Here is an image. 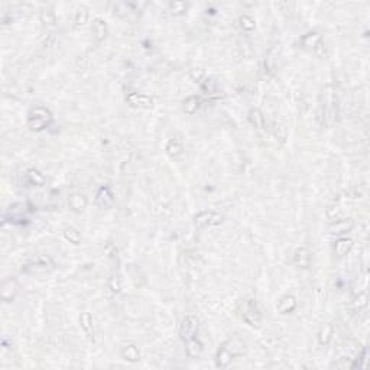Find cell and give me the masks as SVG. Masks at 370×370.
<instances>
[{"instance_id":"9c48e42d","label":"cell","mask_w":370,"mask_h":370,"mask_svg":"<svg viewBox=\"0 0 370 370\" xmlns=\"http://www.w3.org/2000/svg\"><path fill=\"white\" fill-rule=\"evenodd\" d=\"M178 262H180V266L184 269L186 273L198 272V270H200V268L202 266L201 259H200L197 254H194V253H188V252H186V253H183V254L180 256Z\"/></svg>"},{"instance_id":"8fae6325","label":"cell","mask_w":370,"mask_h":370,"mask_svg":"<svg viewBox=\"0 0 370 370\" xmlns=\"http://www.w3.org/2000/svg\"><path fill=\"white\" fill-rule=\"evenodd\" d=\"M68 205L74 213H83L88 205V200L83 192L75 191L68 195Z\"/></svg>"},{"instance_id":"277c9868","label":"cell","mask_w":370,"mask_h":370,"mask_svg":"<svg viewBox=\"0 0 370 370\" xmlns=\"http://www.w3.org/2000/svg\"><path fill=\"white\" fill-rule=\"evenodd\" d=\"M221 223H223V216L217 211H213V210L200 211L198 214L194 216V226L200 230L208 229V227H216Z\"/></svg>"},{"instance_id":"5b68a950","label":"cell","mask_w":370,"mask_h":370,"mask_svg":"<svg viewBox=\"0 0 370 370\" xmlns=\"http://www.w3.org/2000/svg\"><path fill=\"white\" fill-rule=\"evenodd\" d=\"M247 120H249V123L252 124V126L257 130V133H259L260 136L266 137V136L272 135V126L269 124L266 116H265L259 109H252V110L247 113Z\"/></svg>"},{"instance_id":"52a82bcc","label":"cell","mask_w":370,"mask_h":370,"mask_svg":"<svg viewBox=\"0 0 370 370\" xmlns=\"http://www.w3.org/2000/svg\"><path fill=\"white\" fill-rule=\"evenodd\" d=\"M126 103L130 107L140 109V110H148L153 107V99L151 96L143 93H136V91H130L126 94Z\"/></svg>"},{"instance_id":"5bb4252c","label":"cell","mask_w":370,"mask_h":370,"mask_svg":"<svg viewBox=\"0 0 370 370\" xmlns=\"http://www.w3.org/2000/svg\"><path fill=\"white\" fill-rule=\"evenodd\" d=\"M298 307V303H297V298L294 295H284L278 304H276V309L279 314L282 315H286V314H292L295 309Z\"/></svg>"},{"instance_id":"f546056e","label":"cell","mask_w":370,"mask_h":370,"mask_svg":"<svg viewBox=\"0 0 370 370\" xmlns=\"http://www.w3.org/2000/svg\"><path fill=\"white\" fill-rule=\"evenodd\" d=\"M32 265H34V270H38V269L39 270H47L48 266H52V260L48 256H38L32 262Z\"/></svg>"},{"instance_id":"8992f818","label":"cell","mask_w":370,"mask_h":370,"mask_svg":"<svg viewBox=\"0 0 370 370\" xmlns=\"http://www.w3.org/2000/svg\"><path fill=\"white\" fill-rule=\"evenodd\" d=\"M198 330H200L198 320L194 315H186L183 320V322H181V327H180V336H181L183 341L186 343L192 338H197L198 337Z\"/></svg>"},{"instance_id":"484cf974","label":"cell","mask_w":370,"mask_h":370,"mask_svg":"<svg viewBox=\"0 0 370 370\" xmlns=\"http://www.w3.org/2000/svg\"><path fill=\"white\" fill-rule=\"evenodd\" d=\"M62 235H64L65 240L72 243V245H80L81 243V233L75 227H65Z\"/></svg>"},{"instance_id":"4fadbf2b","label":"cell","mask_w":370,"mask_h":370,"mask_svg":"<svg viewBox=\"0 0 370 370\" xmlns=\"http://www.w3.org/2000/svg\"><path fill=\"white\" fill-rule=\"evenodd\" d=\"M292 262L298 268H303V269L309 268V265H311V250L308 247H298L294 252Z\"/></svg>"},{"instance_id":"7c38bea8","label":"cell","mask_w":370,"mask_h":370,"mask_svg":"<svg viewBox=\"0 0 370 370\" xmlns=\"http://www.w3.org/2000/svg\"><path fill=\"white\" fill-rule=\"evenodd\" d=\"M354 227V223L353 220L350 219H338L336 221H331L328 230L331 235H346L349 232H352Z\"/></svg>"},{"instance_id":"2e32d148","label":"cell","mask_w":370,"mask_h":370,"mask_svg":"<svg viewBox=\"0 0 370 370\" xmlns=\"http://www.w3.org/2000/svg\"><path fill=\"white\" fill-rule=\"evenodd\" d=\"M120 356L122 359L129 362V363H137L140 360V350L136 344H126L120 350Z\"/></svg>"},{"instance_id":"f1b7e54d","label":"cell","mask_w":370,"mask_h":370,"mask_svg":"<svg viewBox=\"0 0 370 370\" xmlns=\"http://www.w3.org/2000/svg\"><path fill=\"white\" fill-rule=\"evenodd\" d=\"M200 85H201V90L204 91V94H207V96H213L217 91V84L213 78H204L200 83Z\"/></svg>"},{"instance_id":"d590c367","label":"cell","mask_w":370,"mask_h":370,"mask_svg":"<svg viewBox=\"0 0 370 370\" xmlns=\"http://www.w3.org/2000/svg\"><path fill=\"white\" fill-rule=\"evenodd\" d=\"M366 305H368V295L366 294H359L354 298V308L362 309L365 308Z\"/></svg>"},{"instance_id":"d6a6232c","label":"cell","mask_w":370,"mask_h":370,"mask_svg":"<svg viewBox=\"0 0 370 370\" xmlns=\"http://www.w3.org/2000/svg\"><path fill=\"white\" fill-rule=\"evenodd\" d=\"M314 54L320 58V60H325L327 57H328V47H327V44L321 39L317 45H315V48H314Z\"/></svg>"},{"instance_id":"44dd1931","label":"cell","mask_w":370,"mask_h":370,"mask_svg":"<svg viewBox=\"0 0 370 370\" xmlns=\"http://www.w3.org/2000/svg\"><path fill=\"white\" fill-rule=\"evenodd\" d=\"M200 107H201V100L197 96H189L183 101V110H184V113L189 115V116L195 115Z\"/></svg>"},{"instance_id":"603a6c76","label":"cell","mask_w":370,"mask_h":370,"mask_svg":"<svg viewBox=\"0 0 370 370\" xmlns=\"http://www.w3.org/2000/svg\"><path fill=\"white\" fill-rule=\"evenodd\" d=\"M317 338H318V344L320 346H327L331 341V338H333V327L330 324L321 325Z\"/></svg>"},{"instance_id":"7a4b0ae2","label":"cell","mask_w":370,"mask_h":370,"mask_svg":"<svg viewBox=\"0 0 370 370\" xmlns=\"http://www.w3.org/2000/svg\"><path fill=\"white\" fill-rule=\"evenodd\" d=\"M52 122V113L50 109L44 106H35L28 113V127L32 132H41L45 127H48Z\"/></svg>"},{"instance_id":"e0dca14e","label":"cell","mask_w":370,"mask_h":370,"mask_svg":"<svg viewBox=\"0 0 370 370\" xmlns=\"http://www.w3.org/2000/svg\"><path fill=\"white\" fill-rule=\"evenodd\" d=\"M93 35H94L96 41H99V42H101L107 38L109 28H107V23L101 17H94L93 19Z\"/></svg>"},{"instance_id":"ffe728a7","label":"cell","mask_w":370,"mask_h":370,"mask_svg":"<svg viewBox=\"0 0 370 370\" xmlns=\"http://www.w3.org/2000/svg\"><path fill=\"white\" fill-rule=\"evenodd\" d=\"M202 349H204V346H202V343H201V340H200L198 337H197V338H192V340H189V341L185 343L186 356L191 357V359H197V357L202 353Z\"/></svg>"},{"instance_id":"7402d4cb","label":"cell","mask_w":370,"mask_h":370,"mask_svg":"<svg viewBox=\"0 0 370 370\" xmlns=\"http://www.w3.org/2000/svg\"><path fill=\"white\" fill-rule=\"evenodd\" d=\"M90 20V12L84 6H78L74 12V23L75 26H85Z\"/></svg>"},{"instance_id":"1f68e13d","label":"cell","mask_w":370,"mask_h":370,"mask_svg":"<svg viewBox=\"0 0 370 370\" xmlns=\"http://www.w3.org/2000/svg\"><path fill=\"white\" fill-rule=\"evenodd\" d=\"M368 354H369L368 349H363V350L359 353V356H357L356 359H353L354 362L350 365V368H352V369H354V368H366V363H368Z\"/></svg>"},{"instance_id":"4dcf8cb0","label":"cell","mask_w":370,"mask_h":370,"mask_svg":"<svg viewBox=\"0 0 370 370\" xmlns=\"http://www.w3.org/2000/svg\"><path fill=\"white\" fill-rule=\"evenodd\" d=\"M39 19L44 25H50V26L55 25V20H57L55 13L51 9H42L39 13Z\"/></svg>"},{"instance_id":"ba28073f","label":"cell","mask_w":370,"mask_h":370,"mask_svg":"<svg viewBox=\"0 0 370 370\" xmlns=\"http://www.w3.org/2000/svg\"><path fill=\"white\" fill-rule=\"evenodd\" d=\"M80 324H81V328L84 330L85 336L88 337V340L96 343L97 337H99V325H97L94 317L90 312H83L80 315Z\"/></svg>"},{"instance_id":"836d02e7","label":"cell","mask_w":370,"mask_h":370,"mask_svg":"<svg viewBox=\"0 0 370 370\" xmlns=\"http://www.w3.org/2000/svg\"><path fill=\"white\" fill-rule=\"evenodd\" d=\"M325 214H327V217L331 220V221H336V220H338V219H341V211H340V208L337 207V205H328L327 207V210H325Z\"/></svg>"},{"instance_id":"30bf717a","label":"cell","mask_w":370,"mask_h":370,"mask_svg":"<svg viewBox=\"0 0 370 370\" xmlns=\"http://www.w3.org/2000/svg\"><path fill=\"white\" fill-rule=\"evenodd\" d=\"M94 201H96V204H97L100 208H110V207H113V204H115V194H113V191L110 189V186L103 185V186H100V188L97 189Z\"/></svg>"},{"instance_id":"3957f363","label":"cell","mask_w":370,"mask_h":370,"mask_svg":"<svg viewBox=\"0 0 370 370\" xmlns=\"http://www.w3.org/2000/svg\"><path fill=\"white\" fill-rule=\"evenodd\" d=\"M240 315L243 318V321L250 327H260L262 324V312L257 307V304L252 300H245L240 304Z\"/></svg>"},{"instance_id":"9a60e30c","label":"cell","mask_w":370,"mask_h":370,"mask_svg":"<svg viewBox=\"0 0 370 370\" xmlns=\"http://www.w3.org/2000/svg\"><path fill=\"white\" fill-rule=\"evenodd\" d=\"M16 292H17V284L13 278H9L1 284V300L4 303L13 301L16 297Z\"/></svg>"},{"instance_id":"6da1fadb","label":"cell","mask_w":370,"mask_h":370,"mask_svg":"<svg viewBox=\"0 0 370 370\" xmlns=\"http://www.w3.org/2000/svg\"><path fill=\"white\" fill-rule=\"evenodd\" d=\"M247 346L246 341L240 338L239 336L229 337L221 346L219 347L216 353V366L217 368H227L235 359L243 357L246 354Z\"/></svg>"},{"instance_id":"d6986e66","label":"cell","mask_w":370,"mask_h":370,"mask_svg":"<svg viewBox=\"0 0 370 370\" xmlns=\"http://www.w3.org/2000/svg\"><path fill=\"white\" fill-rule=\"evenodd\" d=\"M165 151H167V153H168L171 158H178V156H181V155L184 153V143H183V140L178 139V137L169 139L168 143H167V146H165Z\"/></svg>"},{"instance_id":"4316f807","label":"cell","mask_w":370,"mask_h":370,"mask_svg":"<svg viewBox=\"0 0 370 370\" xmlns=\"http://www.w3.org/2000/svg\"><path fill=\"white\" fill-rule=\"evenodd\" d=\"M239 26H240V29H242L243 32L252 34V32L256 29V22H254V19H253L252 16H249V15H242V16L239 17Z\"/></svg>"},{"instance_id":"83f0119b","label":"cell","mask_w":370,"mask_h":370,"mask_svg":"<svg viewBox=\"0 0 370 370\" xmlns=\"http://www.w3.org/2000/svg\"><path fill=\"white\" fill-rule=\"evenodd\" d=\"M186 7H188V4H186L185 1H171V3L168 4V10H169V13L174 15V16H181V15H184L185 12H186Z\"/></svg>"},{"instance_id":"d4e9b609","label":"cell","mask_w":370,"mask_h":370,"mask_svg":"<svg viewBox=\"0 0 370 370\" xmlns=\"http://www.w3.org/2000/svg\"><path fill=\"white\" fill-rule=\"evenodd\" d=\"M26 178L29 181L31 185H35V186H42L45 184V177L41 171L35 169V168H31L26 171Z\"/></svg>"},{"instance_id":"e575fe53","label":"cell","mask_w":370,"mask_h":370,"mask_svg":"<svg viewBox=\"0 0 370 370\" xmlns=\"http://www.w3.org/2000/svg\"><path fill=\"white\" fill-rule=\"evenodd\" d=\"M109 288L113 294H119L122 291V281L119 276H112L109 281Z\"/></svg>"},{"instance_id":"8d00e7d4","label":"cell","mask_w":370,"mask_h":370,"mask_svg":"<svg viewBox=\"0 0 370 370\" xmlns=\"http://www.w3.org/2000/svg\"><path fill=\"white\" fill-rule=\"evenodd\" d=\"M191 77H192V80L197 81V83H201V81L205 78L202 69H192V71H191Z\"/></svg>"},{"instance_id":"cb8c5ba5","label":"cell","mask_w":370,"mask_h":370,"mask_svg":"<svg viewBox=\"0 0 370 370\" xmlns=\"http://www.w3.org/2000/svg\"><path fill=\"white\" fill-rule=\"evenodd\" d=\"M321 41V35L318 32H308L301 38V45L305 50H314L315 45Z\"/></svg>"},{"instance_id":"ac0fdd59","label":"cell","mask_w":370,"mask_h":370,"mask_svg":"<svg viewBox=\"0 0 370 370\" xmlns=\"http://www.w3.org/2000/svg\"><path fill=\"white\" fill-rule=\"evenodd\" d=\"M354 246V242L352 240V239H349V237H338L336 242H334V253L337 254V256H340V257H343V256H346V254H349L350 252H352V249Z\"/></svg>"}]
</instances>
